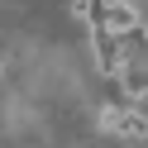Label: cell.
<instances>
[{
  "label": "cell",
  "mask_w": 148,
  "mask_h": 148,
  "mask_svg": "<svg viewBox=\"0 0 148 148\" xmlns=\"http://www.w3.org/2000/svg\"><path fill=\"white\" fill-rule=\"evenodd\" d=\"M119 86H124L129 105H143V100H148V67H129L124 77H119Z\"/></svg>",
  "instance_id": "obj_3"
},
{
  "label": "cell",
  "mask_w": 148,
  "mask_h": 148,
  "mask_svg": "<svg viewBox=\"0 0 148 148\" xmlns=\"http://www.w3.org/2000/svg\"><path fill=\"white\" fill-rule=\"evenodd\" d=\"M100 129L115 138H134V143H148V110L143 105H100Z\"/></svg>",
  "instance_id": "obj_2"
},
{
  "label": "cell",
  "mask_w": 148,
  "mask_h": 148,
  "mask_svg": "<svg viewBox=\"0 0 148 148\" xmlns=\"http://www.w3.org/2000/svg\"><path fill=\"white\" fill-rule=\"evenodd\" d=\"M91 58H96V72L100 77H110V81H119L129 67H134V48H129L124 38H115L110 29H91Z\"/></svg>",
  "instance_id": "obj_1"
},
{
  "label": "cell",
  "mask_w": 148,
  "mask_h": 148,
  "mask_svg": "<svg viewBox=\"0 0 148 148\" xmlns=\"http://www.w3.org/2000/svg\"><path fill=\"white\" fill-rule=\"evenodd\" d=\"M105 5H110V0H72V19H81V24H100Z\"/></svg>",
  "instance_id": "obj_4"
},
{
  "label": "cell",
  "mask_w": 148,
  "mask_h": 148,
  "mask_svg": "<svg viewBox=\"0 0 148 148\" xmlns=\"http://www.w3.org/2000/svg\"><path fill=\"white\" fill-rule=\"evenodd\" d=\"M0 77H5V62H0Z\"/></svg>",
  "instance_id": "obj_5"
}]
</instances>
